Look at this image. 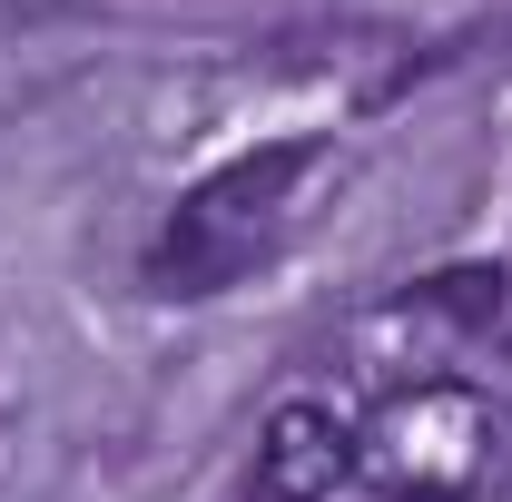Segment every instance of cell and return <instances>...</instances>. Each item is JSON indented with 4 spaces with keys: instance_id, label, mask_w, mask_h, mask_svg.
Listing matches in <instances>:
<instances>
[{
    "instance_id": "obj_3",
    "label": "cell",
    "mask_w": 512,
    "mask_h": 502,
    "mask_svg": "<svg viewBox=\"0 0 512 502\" xmlns=\"http://www.w3.org/2000/svg\"><path fill=\"white\" fill-rule=\"evenodd\" d=\"M345 473H355V434L325 404H276L256 443V502H325Z\"/></svg>"
},
{
    "instance_id": "obj_4",
    "label": "cell",
    "mask_w": 512,
    "mask_h": 502,
    "mask_svg": "<svg viewBox=\"0 0 512 502\" xmlns=\"http://www.w3.org/2000/svg\"><path fill=\"white\" fill-rule=\"evenodd\" d=\"M414 306L463 315V325H493V315H503V276H493V266H453V276H434V286H414Z\"/></svg>"
},
{
    "instance_id": "obj_2",
    "label": "cell",
    "mask_w": 512,
    "mask_h": 502,
    "mask_svg": "<svg viewBox=\"0 0 512 502\" xmlns=\"http://www.w3.org/2000/svg\"><path fill=\"white\" fill-rule=\"evenodd\" d=\"M355 473L404 502H473L493 483V404L473 384H414L384 394L375 424L355 434Z\"/></svg>"
},
{
    "instance_id": "obj_1",
    "label": "cell",
    "mask_w": 512,
    "mask_h": 502,
    "mask_svg": "<svg viewBox=\"0 0 512 502\" xmlns=\"http://www.w3.org/2000/svg\"><path fill=\"white\" fill-rule=\"evenodd\" d=\"M325 168V148H256L237 168L197 178L168 217V237L148 256V286L158 296H227L247 266L276 256V237L296 227V188Z\"/></svg>"
}]
</instances>
